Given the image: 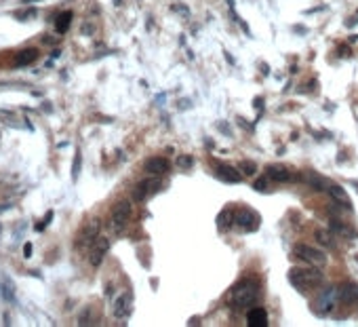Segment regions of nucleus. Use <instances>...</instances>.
Segmentation results:
<instances>
[{
	"mask_svg": "<svg viewBox=\"0 0 358 327\" xmlns=\"http://www.w3.org/2000/svg\"><path fill=\"white\" fill-rule=\"evenodd\" d=\"M289 283L300 291L316 289L322 283V272L316 266H312V268H291L289 270Z\"/></svg>",
	"mask_w": 358,
	"mask_h": 327,
	"instance_id": "obj_1",
	"label": "nucleus"
},
{
	"mask_svg": "<svg viewBox=\"0 0 358 327\" xmlns=\"http://www.w3.org/2000/svg\"><path fill=\"white\" fill-rule=\"evenodd\" d=\"M257 296H259L257 283L255 281H243V283H238L234 287L232 302H234V306H238V308H247L257 300Z\"/></svg>",
	"mask_w": 358,
	"mask_h": 327,
	"instance_id": "obj_2",
	"label": "nucleus"
},
{
	"mask_svg": "<svg viewBox=\"0 0 358 327\" xmlns=\"http://www.w3.org/2000/svg\"><path fill=\"white\" fill-rule=\"evenodd\" d=\"M295 258H300L302 262H306L308 266H316V268H322L327 264V255L325 251H320L316 247H312V245H306V243H300V245H295Z\"/></svg>",
	"mask_w": 358,
	"mask_h": 327,
	"instance_id": "obj_3",
	"label": "nucleus"
},
{
	"mask_svg": "<svg viewBox=\"0 0 358 327\" xmlns=\"http://www.w3.org/2000/svg\"><path fill=\"white\" fill-rule=\"evenodd\" d=\"M131 213H133V207H131L129 201H118L112 209V215H110V226L114 232H123L129 222H131Z\"/></svg>",
	"mask_w": 358,
	"mask_h": 327,
	"instance_id": "obj_4",
	"label": "nucleus"
},
{
	"mask_svg": "<svg viewBox=\"0 0 358 327\" xmlns=\"http://www.w3.org/2000/svg\"><path fill=\"white\" fill-rule=\"evenodd\" d=\"M234 224L241 228V230H257L259 228V215L253 211V209H249V207H241V209H236L234 211Z\"/></svg>",
	"mask_w": 358,
	"mask_h": 327,
	"instance_id": "obj_5",
	"label": "nucleus"
},
{
	"mask_svg": "<svg viewBox=\"0 0 358 327\" xmlns=\"http://www.w3.org/2000/svg\"><path fill=\"white\" fill-rule=\"evenodd\" d=\"M337 302H339L337 287H327L316 300V310L320 314H329V312H333V308L337 306Z\"/></svg>",
	"mask_w": 358,
	"mask_h": 327,
	"instance_id": "obj_6",
	"label": "nucleus"
},
{
	"mask_svg": "<svg viewBox=\"0 0 358 327\" xmlns=\"http://www.w3.org/2000/svg\"><path fill=\"white\" fill-rule=\"evenodd\" d=\"M107 249H110V239H105V237H97V239H95V243L91 245V253H89L91 266H99L103 262V258H105Z\"/></svg>",
	"mask_w": 358,
	"mask_h": 327,
	"instance_id": "obj_7",
	"label": "nucleus"
},
{
	"mask_svg": "<svg viewBox=\"0 0 358 327\" xmlns=\"http://www.w3.org/2000/svg\"><path fill=\"white\" fill-rule=\"evenodd\" d=\"M131 312H133V294H123L114 302V317L118 321H127L131 317Z\"/></svg>",
	"mask_w": 358,
	"mask_h": 327,
	"instance_id": "obj_8",
	"label": "nucleus"
},
{
	"mask_svg": "<svg viewBox=\"0 0 358 327\" xmlns=\"http://www.w3.org/2000/svg\"><path fill=\"white\" fill-rule=\"evenodd\" d=\"M158 186H160V182H158V180H154V178L143 180V182H139V184L135 186V190H133V198H135L137 203L146 201V198H150L154 192L158 190Z\"/></svg>",
	"mask_w": 358,
	"mask_h": 327,
	"instance_id": "obj_9",
	"label": "nucleus"
},
{
	"mask_svg": "<svg viewBox=\"0 0 358 327\" xmlns=\"http://www.w3.org/2000/svg\"><path fill=\"white\" fill-rule=\"evenodd\" d=\"M97 232H99V220H97V217H95V220H89V222H87V226L82 228V232L78 235L76 245H78V247H87V245H93L95 239H97Z\"/></svg>",
	"mask_w": 358,
	"mask_h": 327,
	"instance_id": "obj_10",
	"label": "nucleus"
},
{
	"mask_svg": "<svg viewBox=\"0 0 358 327\" xmlns=\"http://www.w3.org/2000/svg\"><path fill=\"white\" fill-rule=\"evenodd\" d=\"M339 294V302L341 304H354L358 300V285L356 283H343L341 287H337Z\"/></svg>",
	"mask_w": 358,
	"mask_h": 327,
	"instance_id": "obj_11",
	"label": "nucleus"
},
{
	"mask_svg": "<svg viewBox=\"0 0 358 327\" xmlns=\"http://www.w3.org/2000/svg\"><path fill=\"white\" fill-rule=\"evenodd\" d=\"M247 325L251 327H266L268 325V312L264 308H251L247 314Z\"/></svg>",
	"mask_w": 358,
	"mask_h": 327,
	"instance_id": "obj_12",
	"label": "nucleus"
},
{
	"mask_svg": "<svg viewBox=\"0 0 358 327\" xmlns=\"http://www.w3.org/2000/svg\"><path fill=\"white\" fill-rule=\"evenodd\" d=\"M329 194H331V198L335 203H339L341 207H345V209H350L352 207V198L348 196V192H345L341 186H329Z\"/></svg>",
	"mask_w": 358,
	"mask_h": 327,
	"instance_id": "obj_13",
	"label": "nucleus"
},
{
	"mask_svg": "<svg viewBox=\"0 0 358 327\" xmlns=\"http://www.w3.org/2000/svg\"><path fill=\"white\" fill-rule=\"evenodd\" d=\"M166 169H169V162H166V158H162V156H152V158L146 160V171H148V173L160 175V173H164Z\"/></svg>",
	"mask_w": 358,
	"mask_h": 327,
	"instance_id": "obj_14",
	"label": "nucleus"
},
{
	"mask_svg": "<svg viewBox=\"0 0 358 327\" xmlns=\"http://www.w3.org/2000/svg\"><path fill=\"white\" fill-rule=\"evenodd\" d=\"M217 178L223 180V182L236 184V182H241V173H238V169H234V167L221 165V167H217Z\"/></svg>",
	"mask_w": 358,
	"mask_h": 327,
	"instance_id": "obj_15",
	"label": "nucleus"
},
{
	"mask_svg": "<svg viewBox=\"0 0 358 327\" xmlns=\"http://www.w3.org/2000/svg\"><path fill=\"white\" fill-rule=\"evenodd\" d=\"M268 178L274 180V182H289L293 175L289 169H284V167H268Z\"/></svg>",
	"mask_w": 358,
	"mask_h": 327,
	"instance_id": "obj_16",
	"label": "nucleus"
},
{
	"mask_svg": "<svg viewBox=\"0 0 358 327\" xmlns=\"http://www.w3.org/2000/svg\"><path fill=\"white\" fill-rule=\"evenodd\" d=\"M316 241L320 243V245H325V247H329V249H335L337 247V241H335V235L333 232H329V230H316Z\"/></svg>",
	"mask_w": 358,
	"mask_h": 327,
	"instance_id": "obj_17",
	"label": "nucleus"
},
{
	"mask_svg": "<svg viewBox=\"0 0 358 327\" xmlns=\"http://www.w3.org/2000/svg\"><path fill=\"white\" fill-rule=\"evenodd\" d=\"M304 180H306L310 186H312L314 190H322V186L327 184L325 178H320V175H316L314 171H306V173H304Z\"/></svg>",
	"mask_w": 358,
	"mask_h": 327,
	"instance_id": "obj_18",
	"label": "nucleus"
},
{
	"mask_svg": "<svg viewBox=\"0 0 358 327\" xmlns=\"http://www.w3.org/2000/svg\"><path fill=\"white\" fill-rule=\"evenodd\" d=\"M70 23H72V11H66V13H62L57 17V21H55V30L59 32V34H64L68 28H70Z\"/></svg>",
	"mask_w": 358,
	"mask_h": 327,
	"instance_id": "obj_19",
	"label": "nucleus"
},
{
	"mask_svg": "<svg viewBox=\"0 0 358 327\" xmlns=\"http://www.w3.org/2000/svg\"><path fill=\"white\" fill-rule=\"evenodd\" d=\"M232 222H234V213L230 211V209H223V211L217 215V226L221 230H228L232 226Z\"/></svg>",
	"mask_w": 358,
	"mask_h": 327,
	"instance_id": "obj_20",
	"label": "nucleus"
},
{
	"mask_svg": "<svg viewBox=\"0 0 358 327\" xmlns=\"http://www.w3.org/2000/svg\"><path fill=\"white\" fill-rule=\"evenodd\" d=\"M36 57H38V51L36 49H26V51H21L19 55H17V66H26V64H32Z\"/></svg>",
	"mask_w": 358,
	"mask_h": 327,
	"instance_id": "obj_21",
	"label": "nucleus"
},
{
	"mask_svg": "<svg viewBox=\"0 0 358 327\" xmlns=\"http://www.w3.org/2000/svg\"><path fill=\"white\" fill-rule=\"evenodd\" d=\"M331 228H333V232H335V235L352 239V230H350L348 226H345V224H341L339 220H331Z\"/></svg>",
	"mask_w": 358,
	"mask_h": 327,
	"instance_id": "obj_22",
	"label": "nucleus"
},
{
	"mask_svg": "<svg viewBox=\"0 0 358 327\" xmlns=\"http://www.w3.org/2000/svg\"><path fill=\"white\" fill-rule=\"evenodd\" d=\"M238 171H243L245 175H253V173L257 171V167H255V162H251V160H243L241 165H238Z\"/></svg>",
	"mask_w": 358,
	"mask_h": 327,
	"instance_id": "obj_23",
	"label": "nucleus"
},
{
	"mask_svg": "<svg viewBox=\"0 0 358 327\" xmlns=\"http://www.w3.org/2000/svg\"><path fill=\"white\" fill-rule=\"evenodd\" d=\"M3 294H5V300L7 302H11V300H15V287H13V283H11V281H5L3 283Z\"/></svg>",
	"mask_w": 358,
	"mask_h": 327,
	"instance_id": "obj_24",
	"label": "nucleus"
},
{
	"mask_svg": "<svg viewBox=\"0 0 358 327\" xmlns=\"http://www.w3.org/2000/svg\"><path fill=\"white\" fill-rule=\"evenodd\" d=\"M194 165V158L192 156H179L177 158V167H182V169H188V167H192Z\"/></svg>",
	"mask_w": 358,
	"mask_h": 327,
	"instance_id": "obj_25",
	"label": "nucleus"
},
{
	"mask_svg": "<svg viewBox=\"0 0 358 327\" xmlns=\"http://www.w3.org/2000/svg\"><path fill=\"white\" fill-rule=\"evenodd\" d=\"M253 188H255V190H259V192H264V190H268V180H266V178H261V180H257V182L253 184Z\"/></svg>",
	"mask_w": 358,
	"mask_h": 327,
	"instance_id": "obj_26",
	"label": "nucleus"
},
{
	"mask_svg": "<svg viewBox=\"0 0 358 327\" xmlns=\"http://www.w3.org/2000/svg\"><path fill=\"white\" fill-rule=\"evenodd\" d=\"M78 171H80V152L76 154V158H74V171H72V178H78Z\"/></svg>",
	"mask_w": 358,
	"mask_h": 327,
	"instance_id": "obj_27",
	"label": "nucleus"
},
{
	"mask_svg": "<svg viewBox=\"0 0 358 327\" xmlns=\"http://www.w3.org/2000/svg\"><path fill=\"white\" fill-rule=\"evenodd\" d=\"M23 255H26V258H30V255H32V245L30 243L23 245Z\"/></svg>",
	"mask_w": 358,
	"mask_h": 327,
	"instance_id": "obj_28",
	"label": "nucleus"
},
{
	"mask_svg": "<svg viewBox=\"0 0 358 327\" xmlns=\"http://www.w3.org/2000/svg\"><path fill=\"white\" fill-rule=\"evenodd\" d=\"M11 207H13L11 203H3V205H0V213H3V211H7V209H11Z\"/></svg>",
	"mask_w": 358,
	"mask_h": 327,
	"instance_id": "obj_29",
	"label": "nucleus"
}]
</instances>
